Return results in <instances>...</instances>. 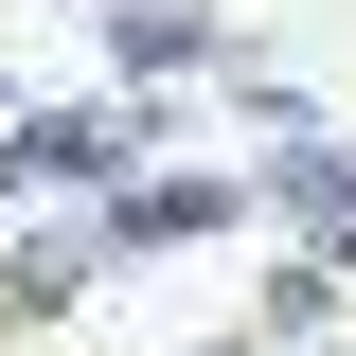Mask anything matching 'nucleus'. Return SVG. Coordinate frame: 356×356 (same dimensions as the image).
<instances>
[{
    "label": "nucleus",
    "instance_id": "obj_1",
    "mask_svg": "<svg viewBox=\"0 0 356 356\" xmlns=\"http://www.w3.org/2000/svg\"><path fill=\"white\" fill-rule=\"evenodd\" d=\"M89 285H125V267H107V196H18V214H0V339L89 321Z\"/></svg>",
    "mask_w": 356,
    "mask_h": 356
},
{
    "label": "nucleus",
    "instance_id": "obj_2",
    "mask_svg": "<svg viewBox=\"0 0 356 356\" xmlns=\"http://www.w3.org/2000/svg\"><path fill=\"white\" fill-rule=\"evenodd\" d=\"M250 161H143L125 178V196H107V267H125V285H143V267H178V250H250Z\"/></svg>",
    "mask_w": 356,
    "mask_h": 356
},
{
    "label": "nucleus",
    "instance_id": "obj_3",
    "mask_svg": "<svg viewBox=\"0 0 356 356\" xmlns=\"http://www.w3.org/2000/svg\"><path fill=\"white\" fill-rule=\"evenodd\" d=\"M250 214L285 232V250L356 267V125H339V107H321L303 143H250Z\"/></svg>",
    "mask_w": 356,
    "mask_h": 356
},
{
    "label": "nucleus",
    "instance_id": "obj_4",
    "mask_svg": "<svg viewBox=\"0 0 356 356\" xmlns=\"http://www.w3.org/2000/svg\"><path fill=\"white\" fill-rule=\"evenodd\" d=\"M250 36L232 0H89V54H107V89H214V54Z\"/></svg>",
    "mask_w": 356,
    "mask_h": 356
},
{
    "label": "nucleus",
    "instance_id": "obj_5",
    "mask_svg": "<svg viewBox=\"0 0 356 356\" xmlns=\"http://www.w3.org/2000/svg\"><path fill=\"white\" fill-rule=\"evenodd\" d=\"M339 321H356V267H321V250L267 232V267H250V339H267V356H321Z\"/></svg>",
    "mask_w": 356,
    "mask_h": 356
},
{
    "label": "nucleus",
    "instance_id": "obj_6",
    "mask_svg": "<svg viewBox=\"0 0 356 356\" xmlns=\"http://www.w3.org/2000/svg\"><path fill=\"white\" fill-rule=\"evenodd\" d=\"M161 356H267V339H250V321H214V339H161Z\"/></svg>",
    "mask_w": 356,
    "mask_h": 356
},
{
    "label": "nucleus",
    "instance_id": "obj_7",
    "mask_svg": "<svg viewBox=\"0 0 356 356\" xmlns=\"http://www.w3.org/2000/svg\"><path fill=\"white\" fill-rule=\"evenodd\" d=\"M18 107H36V89H18V54H0V125H18Z\"/></svg>",
    "mask_w": 356,
    "mask_h": 356
}]
</instances>
